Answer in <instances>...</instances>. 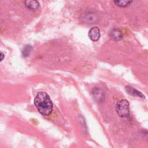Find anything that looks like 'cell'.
<instances>
[{
	"instance_id": "1",
	"label": "cell",
	"mask_w": 148,
	"mask_h": 148,
	"mask_svg": "<svg viewBox=\"0 0 148 148\" xmlns=\"http://www.w3.org/2000/svg\"><path fill=\"white\" fill-rule=\"evenodd\" d=\"M34 104L43 116H49L53 111V103L49 95L43 91L39 92L34 99Z\"/></svg>"
},
{
	"instance_id": "2",
	"label": "cell",
	"mask_w": 148,
	"mask_h": 148,
	"mask_svg": "<svg viewBox=\"0 0 148 148\" xmlns=\"http://www.w3.org/2000/svg\"><path fill=\"white\" fill-rule=\"evenodd\" d=\"M116 109L118 115L123 118H127L130 115V104L127 100L121 99L117 102Z\"/></svg>"
},
{
	"instance_id": "3",
	"label": "cell",
	"mask_w": 148,
	"mask_h": 148,
	"mask_svg": "<svg viewBox=\"0 0 148 148\" xmlns=\"http://www.w3.org/2000/svg\"><path fill=\"white\" fill-rule=\"evenodd\" d=\"M88 35L89 38L92 41H97L100 38V31L98 27H93L88 31Z\"/></svg>"
},
{
	"instance_id": "4",
	"label": "cell",
	"mask_w": 148,
	"mask_h": 148,
	"mask_svg": "<svg viewBox=\"0 0 148 148\" xmlns=\"http://www.w3.org/2000/svg\"><path fill=\"white\" fill-rule=\"evenodd\" d=\"M109 36L114 40H120L123 38V34L120 29L114 28L110 31Z\"/></svg>"
},
{
	"instance_id": "5",
	"label": "cell",
	"mask_w": 148,
	"mask_h": 148,
	"mask_svg": "<svg viewBox=\"0 0 148 148\" xmlns=\"http://www.w3.org/2000/svg\"><path fill=\"white\" fill-rule=\"evenodd\" d=\"M125 90L129 94H131L133 96L140 97L141 98H145V95L141 92L138 91L137 90H136L135 88H134L131 86H127L125 87Z\"/></svg>"
},
{
	"instance_id": "6",
	"label": "cell",
	"mask_w": 148,
	"mask_h": 148,
	"mask_svg": "<svg viewBox=\"0 0 148 148\" xmlns=\"http://www.w3.org/2000/svg\"><path fill=\"white\" fill-rule=\"evenodd\" d=\"M25 6L31 10H36L39 6V3L37 0H25Z\"/></svg>"
},
{
	"instance_id": "7",
	"label": "cell",
	"mask_w": 148,
	"mask_h": 148,
	"mask_svg": "<svg viewBox=\"0 0 148 148\" xmlns=\"http://www.w3.org/2000/svg\"><path fill=\"white\" fill-rule=\"evenodd\" d=\"M114 3L119 7L125 8L131 5L132 0H113Z\"/></svg>"
},
{
	"instance_id": "8",
	"label": "cell",
	"mask_w": 148,
	"mask_h": 148,
	"mask_svg": "<svg viewBox=\"0 0 148 148\" xmlns=\"http://www.w3.org/2000/svg\"><path fill=\"white\" fill-rule=\"evenodd\" d=\"M92 94L97 101H102V98H104L103 93L99 88H95L92 91Z\"/></svg>"
},
{
	"instance_id": "9",
	"label": "cell",
	"mask_w": 148,
	"mask_h": 148,
	"mask_svg": "<svg viewBox=\"0 0 148 148\" xmlns=\"http://www.w3.org/2000/svg\"><path fill=\"white\" fill-rule=\"evenodd\" d=\"M31 50H32V47L30 45L25 46L24 47V49L23 50V51H22L23 56L25 57H27L29 56V54L31 51Z\"/></svg>"
},
{
	"instance_id": "10",
	"label": "cell",
	"mask_w": 148,
	"mask_h": 148,
	"mask_svg": "<svg viewBox=\"0 0 148 148\" xmlns=\"http://www.w3.org/2000/svg\"><path fill=\"white\" fill-rule=\"evenodd\" d=\"M1 61H2L3 60V58H4V54H3V52H2V51H1Z\"/></svg>"
}]
</instances>
